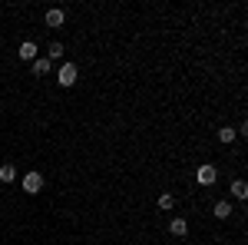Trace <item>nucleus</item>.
<instances>
[{
	"mask_svg": "<svg viewBox=\"0 0 248 245\" xmlns=\"http://www.w3.org/2000/svg\"><path fill=\"white\" fill-rule=\"evenodd\" d=\"M169 232H172V235H179V239H182V235H189V222L175 215V219L169 222Z\"/></svg>",
	"mask_w": 248,
	"mask_h": 245,
	"instance_id": "0eeeda50",
	"label": "nucleus"
},
{
	"mask_svg": "<svg viewBox=\"0 0 248 245\" xmlns=\"http://www.w3.org/2000/svg\"><path fill=\"white\" fill-rule=\"evenodd\" d=\"M46 27H53V30H57V27H63V23H66V14H63V10H60V7H53V10H46Z\"/></svg>",
	"mask_w": 248,
	"mask_h": 245,
	"instance_id": "39448f33",
	"label": "nucleus"
},
{
	"mask_svg": "<svg viewBox=\"0 0 248 245\" xmlns=\"http://www.w3.org/2000/svg\"><path fill=\"white\" fill-rule=\"evenodd\" d=\"M40 189H43V172H27L23 176V192L27 196H37Z\"/></svg>",
	"mask_w": 248,
	"mask_h": 245,
	"instance_id": "f257e3e1",
	"label": "nucleus"
},
{
	"mask_svg": "<svg viewBox=\"0 0 248 245\" xmlns=\"http://www.w3.org/2000/svg\"><path fill=\"white\" fill-rule=\"evenodd\" d=\"M195 179H199V186H212V182L218 179V169L209 166V163H202V166L195 169Z\"/></svg>",
	"mask_w": 248,
	"mask_h": 245,
	"instance_id": "f03ea898",
	"label": "nucleus"
},
{
	"mask_svg": "<svg viewBox=\"0 0 248 245\" xmlns=\"http://www.w3.org/2000/svg\"><path fill=\"white\" fill-rule=\"evenodd\" d=\"M232 196H235V199H248V182L245 179H235V182H232Z\"/></svg>",
	"mask_w": 248,
	"mask_h": 245,
	"instance_id": "6e6552de",
	"label": "nucleus"
},
{
	"mask_svg": "<svg viewBox=\"0 0 248 245\" xmlns=\"http://www.w3.org/2000/svg\"><path fill=\"white\" fill-rule=\"evenodd\" d=\"M218 139H222V143H235L238 136H235V130H232V126H222V130H218Z\"/></svg>",
	"mask_w": 248,
	"mask_h": 245,
	"instance_id": "ddd939ff",
	"label": "nucleus"
},
{
	"mask_svg": "<svg viewBox=\"0 0 248 245\" xmlns=\"http://www.w3.org/2000/svg\"><path fill=\"white\" fill-rule=\"evenodd\" d=\"M172 206H175V196H172V192H162V196H159V209H166V212H169Z\"/></svg>",
	"mask_w": 248,
	"mask_h": 245,
	"instance_id": "f8f14e48",
	"label": "nucleus"
},
{
	"mask_svg": "<svg viewBox=\"0 0 248 245\" xmlns=\"http://www.w3.org/2000/svg\"><path fill=\"white\" fill-rule=\"evenodd\" d=\"M33 73H37V76H46V73H50V60H46V57H37V60H33Z\"/></svg>",
	"mask_w": 248,
	"mask_h": 245,
	"instance_id": "1a4fd4ad",
	"label": "nucleus"
},
{
	"mask_svg": "<svg viewBox=\"0 0 248 245\" xmlns=\"http://www.w3.org/2000/svg\"><path fill=\"white\" fill-rule=\"evenodd\" d=\"M77 73H79L77 63H63V66H60V80H57V83H60V86H73V83H77Z\"/></svg>",
	"mask_w": 248,
	"mask_h": 245,
	"instance_id": "7ed1b4c3",
	"label": "nucleus"
},
{
	"mask_svg": "<svg viewBox=\"0 0 248 245\" xmlns=\"http://www.w3.org/2000/svg\"><path fill=\"white\" fill-rule=\"evenodd\" d=\"M63 53H66V50H63V43H57V40H53V43L46 47V60H60Z\"/></svg>",
	"mask_w": 248,
	"mask_h": 245,
	"instance_id": "9b49d317",
	"label": "nucleus"
},
{
	"mask_svg": "<svg viewBox=\"0 0 248 245\" xmlns=\"http://www.w3.org/2000/svg\"><path fill=\"white\" fill-rule=\"evenodd\" d=\"M212 215L225 222V219H229V215H232V206H229V199H218V202H215V209H212Z\"/></svg>",
	"mask_w": 248,
	"mask_h": 245,
	"instance_id": "423d86ee",
	"label": "nucleus"
},
{
	"mask_svg": "<svg viewBox=\"0 0 248 245\" xmlns=\"http://www.w3.org/2000/svg\"><path fill=\"white\" fill-rule=\"evenodd\" d=\"M37 43H33V40H23V43H20V50H17V57L20 60H27V63H33V60H37Z\"/></svg>",
	"mask_w": 248,
	"mask_h": 245,
	"instance_id": "20e7f679",
	"label": "nucleus"
},
{
	"mask_svg": "<svg viewBox=\"0 0 248 245\" xmlns=\"http://www.w3.org/2000/svg\"><path fill=\"white\" fill-rule=\"evenodd\" d=\"M14 179H17V169H14L10 163H3V166H0V182H14Z\"/></svg>",
	"mask_w": 248,
	"mask_h": 245,
	"instance_id": "9d476101",
	"label": "nucleus"
}]
</instances>
